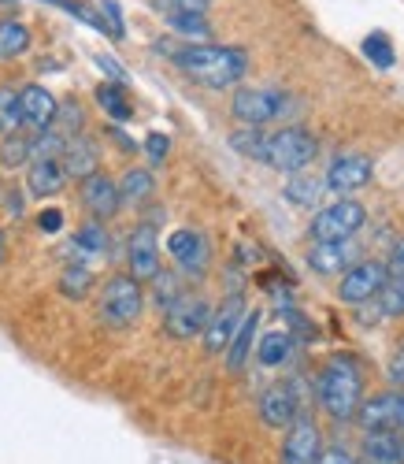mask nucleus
<instances>
[{"label":"nucleus","instance_id":"5701e85b","mask_svg":"<svg viewBox=\"0 0 404 464\" xmlns=\"http://www.w3.org/2000/svg\"><path fill=\"white\" fill-rule=\"evenodd\" d=\"M322 193H327V182L308 175V171H293L286 179V186H282V198H286L293 208H315Z\"/></svg>","mask_w":404,"mask_h":464},{"label":"nucleus","instance_id":"de8ad7c7","mask_svg":"<svg viewBox=\"0 0 404 464\" xmlns=\"http://www.w3.org/2000/svg\"><path fill=\"white\" fill-rule=\"evenodd\" d=\"M5 260H8V235L0 230V264H5Z\"/></svg>","mask_w":404,"mask_h":464},{"label":"nucleus","instance_id":"58836bf2","mask_svg":"<svg viewBox=\"0 0 404 464\" xmlns=\"http://www.w3.org/2000/svg\"><path fill=\"white\" fill-rule=\"evenodd\" d=\"M56 123L63 127V134H67V138L82 134V108H78V101H67V104L56 111Z\"/></svg>","mask_w":404,"mask_h":464},{"label":"nucleus","instance_id":"39448f33","mask_svg":"<svg viewBox=\"0 0 404 464\" xmlns=\"http://www.w3.org/2000/svg\"><path fill=\"white\" fill-rule=\"evenodd\" d=\"M290 108V97L278 93V90H260V86H245V90H234L230 97V115L241 127H267L274 120H282Z\"/></svg>","mask_w":404,"mask_h":464},{"label":"nucleus","instance_id":"c85d7f7f","mask_svg":"<svg viewBox=\"0 0 404 464\" xmlns=\"http://www.w3.org/2000/svg\"><path fill=\"white\" fill-rule=\"evenodd\" d=\"M230 149L237 152V157H249V160H264L267 152V134L264 127H241L230 134Z\"/></svg>","mask_w":404,"mask_h":464},{"label":"nucleus","instance_id":"f03ea898","mask_svg":"<svg viewBox=\"0 0 404 464\" xmlns=\"http://www.w3.org/2000/svg\"><path fill=\"white\" fill-rule=\"evenodd\" d=\"M315 394H319V405L327 409L338 423L352 420L360 401H363V375L356 368L352 357H334L327 368L319 372V382H315Z\"/></svg>","mask_w":404,"mask_h":464},{"label":"nucleus","instance_id":"412c9836","mask_svg":"<svg viewBox=\"0 0 404 464\" xmlns=\"http://www.w3.org/2000/svg\"><path fill=\"white\" fill-rule=\"evenodd\" d=\"M349 260H352L349 238L345 242H315L308 249V267L315 276H338L341 267H349Z\"/></svg>","mask_w":404,"mask_h":464},{"label":"nucleus","instance_id":"a19ab883","mask_svg":"<svg viewBox=\"0 0 404 464\" xmlns=\"http://www.w3.org/2000/svg\"><path fill=\"white\" fill-rule=\"evenodd\" d=\"M168 149H171L168 134H149V138H145V152H149V160H164V157H168Z\"/></svg>","mask_w":404,"mask_h":464},{"label":"nucleus","instance_id":"2f4dec72","mask_svg":"<svg viewBox=\"0 0 404 464\" xmlns=\"http://www.w3.org/2000/svg\"><path fill=\"white\" fill-rule=\"evenodd\" d=\"M23 130V108H19V90L0 86V134Z\"/></svg>","mask_w":404,"mask_h":464},{"label":"nucleus","instance_id":"ea45409f","mask_svg":"<svg viewBox=\"0 0 404 464\" xmlns=\"http://www.w3.org/2000/svg\"><path fill=\"white\" fill-rule=\"evenodd\" d=\"M386 264V276H393V279H404V238L400 242H393V249H390V260H382Z\"/></svg>","mask_w":404,"mask_h":464},{"label":"nucleus","instance_id":"423d86ee","mask_svg":"<svg viewBox=\"0 0 404 464\" xmlns=\"http://www.w3.org/2000/svg\"><path fill=\"white\" fill-rule=\"evenodd\" d=\"M363 219H368V208H363L360 201H352V198H341V201L319 208L312 216L308 235H312V242H345L363 227Z\"/></svg>","mask_w":404,"mask_h":464},{"label":"nucleus","instance_id":"6e6552de","mask_svg":"<svg viewBox=\"0 0 404 464\" xmlns=\"http://www.w3.org/2000/svg\"><path fill=\"white\" fill-rule=\"evenodd\" d=\"M382 283H386V264L382 260H360V264H349L345 267L338 297L345 304H368V301L379 297Z\"/></svg>","mask_w":404,"mask_h":464},{"label":"nucleus","instance_id":"c756f323","mask_svg":"<svg viewBox=\"0 0 404 464\" xmlns=\"http://www.w3.org/2000/svg\"><path fill=\"white\" fill-rule=\"evenodd\" d=\"M90 290H93V272H90L86 264L63 267V276H60V294H63V297L82 301V297H90Z\"/></svg>","mask_w":404,"mask_h":464},{"label":"nucleus","instance_id":"7ed1b4c3","mask_svg":"<svg viewBox=\"0 0 404 464\" xmlns=\"http://www.w3.org/2000/svg\"><path fill=\"white\" fill-rule=\"evenodd\" d=\"M319 157V138L304 127H282L274 134H267V152H264V164L274 171H304L312 160Z\"/></svg>","mask_w":404,"mask_h":464},{"label":"nucleus","instance_id":"2eb2a0df","mask_svg":"<svg viewBox=\"0 0 404 464\" xmlns=\"http://www.w3.org/2000/svg\"><path fill=\"white\" fill-rule=\"evenodd\" d=\"M82 205L90 208L93 219H101V223L111 219L119 208H123V201H119V186H115V179L104 175V171L86 175V179H82Z\"/></svg>","mask_w":404,"mask_h":464},{"label":"nucleus","instance_id":"b1692460","mask_svg":"<svg viewBox=\"0 0 404 464\" xmlns=\"http://www.w3.org/2000/svg\"><path fill=\"white\" fill-rule=\"evenodd\" d=\"M171 34L182 37V42H212V26H208V15H189V12H171L164 15Z\"/></svg>","mask_w":404,"mask_h":464},{"label":"nucleus","instance_id":"9b49d317","mask_svg":"<svg viewBox=\"0 0 404 464\" xmlns=\"http://www.w3.org/2000/svg\"><path fill=\"white\" fill-rule=\"evenodd\" d=\"M322 450V435L315 428L312 416H297L286 431V442H282V464H315Z\"/></svg>","mask_w":404,"mask_h":464},{"label":"nucleus","instance_id":"20e7f679","mask_svg":"<svg viewBox=\"0 0 404 464\" xmlns=\"http://www.w3.org/2000/svg\"><path fill=\"white\" fill-rule=\"evenodd\" d=\"M97 308L108 327H130L145 308V290L134 276H111L97 297Z\"/></svg>","mask_w":404,"mask_h":464},{"label":"nucleus","instance_id":"72a5a7b5","mask_svg":"<svg viewBox=\"0 0 404 464\" xmlns=\"http://www.w3.org/2000/svg\"><path fill=\"white\" fill-rule=\"evenodd\" d=\"M379 308H382V316H404V279H393L386 276L382 290H379Z\"/></svg>","mask_w":404,"mask_h":464},{"label":"nucleus","instance_id":"f704fd0d","mask_svg":"<svg viewBox=\"0 0 404 464\" xmlns=\"http://www.w3.org/2000/svg\"><path fill=\"white\" fill-rule=\"evenodd\" d=\"M363 56H368V60H375V67H393V42H390V37L386 34H368V37H363Z\"/></svg>","mask_w":404,"mask_h":464},{"label":"nucleus","instance_id":"473e14b6","mask_svg":"<svg viewBox=\"0 0 404 464\" xmlns=\"http://www.w3.org/2000/svg\"><path fill=\"white\" fill-rule=\"evenodd\" d=\"M74 246L82 249V253H104L108 249V230L101 219H90L78 227V235H74Z\"/></svg>","mask_w":404,"mask_h":464},{"label":"nucleus","instance_id":"aec40b11","mask_svg":"<svg viewBox=\"0 0 404 464\" xmlns=\"http://www.w3.org/2000/svg\"><path fill=\"white\" fill-rule=\"evenodd\" d=\"M256 327H260V313L253 308V313H245V320L237 324L230 345L223 350V357H226V372H241V368L249 364V357H253V342H256Z\"/></svg>","mask_w":404,"mask_h":464},{"label":"nucleus","instance_id":"37998d69","mask_svg":"<svg viewBox=\"0 0 404 464\" xmlns=\"http://www.w3.org/2000/svg\"><path fill=\"white\" fill-rule=\"evenodd\" d=\"M37 227H42L45 235H56V230L63 227V212L60 208H45L42 216H37Z\"/></svg>","mask_w":404,"mask_h":464},{"label":"nucleus","instance_id":"0eeeda50","mask_svg":"<svg viewBox=\"0 0 404 464\" xmlns=\"http://www.w3.org/2000/svg\"><path fill=\"white\" fill-rule=\"evenodd\" d=\"M208 316H212L208 301L200 297V294H186V290H182V294L164 308V331H168L171 338L186 342V338H197L200 331L208 327Z\"/></svg>","mask_w":404,"mask_h":464},{"label":"nucleus","instance_id":"ddd939ff","mask_svg":"<svg viewBox=\"0 0 404 464\" xmlns=\"http://www.w3.org/2000/svg\"><path fill=\"white\" fill-rule=\"evenodd\" d=\"M168 253L175 256V264L182 267L186 276H205L208 272V238L200 235V230H175L168 238Z\"/></svg>","mask_w":404,"mask_h":464},{"label":"nucleus","instance_id":"f257e3e1","mask_svg":"<svg viewBox=\"0 0 404 464\" xmlns=\"http://www.w3.org/2000/svg\"><path fill=\"white\" fill-rule=\"evenodd\" d=\"M171 63L178 71H186L193 82L200 86H208V90H230L237 86L241 79H245V71H249V53L245 49H234V45H212V42H189V45H159Z\"/></svg>","mask_w":404,"mask_h":464},{"label":"nucleus","instance_id":"e433bc0d","mask_svg":"<svg viewBox=\"0 0 404 464\" xmlns=\"http://www.w3.org/2000/svg\"><path fill=\"white\" fill-rule=\"evenodd\" d=\"M101 23H104V34L111 42H123L127 37V23H123V12H119L115 0H101Z\"/></svg>","mask_w":404,"mask_h":464},{"label":"nucleus","instance_id":"a878e982","mask_svg":"<svg viewBox=\"0 0 404 464\" xmlns=\"http://www.w3.org/2000/svg\"><path fill=\"white\" fill-rule=\"evenodd\" d=\"M260 364L264 368H278V364H286L293 357V338L286 331H271L260 338V350H256Z\"/></svg>","mask_w":404,"mask_h":464},{"label":"nucleus","instance_id":"f3484780","mask_svg":"<svg viewBox=\"0 0 404 464\" xmlns=\"http://www.w3.org/2000/svg\"><path fill=\"white\" fill-rule=\"evenodd\" d=\"M327 189H334V193H356V189H363L371 182V160L368 157H360V152H349V157H338L334 164H331V171H327Z\"/></svg>","mask_w":404,"mask_h":464},{"label":"nucleus","instance_id":"7c9ffc66","mask_svg":"<svg viewBox=\"0 0 404 464\" xmlns=\"http://www.w3.org/2000/svg\"><path fill=\"white\" fill-rule=\"evenodd\" d=\"M23 164H30V138L19 134V130L15 134H5V141H0V168L15 171Z\"/></svg>","mask_w":404,"mask_h":464},{"label":"nucleus","instance_id":"a18cd8bd","mask_svg":"<svg viewBox=\"0 0 404 464\" xmlns=\"http://www.w3.org/2000/svg\"><path fill=\"white\" fill-rule=\"evenodd\" d=\"M97 63H101V71H108L111 74V79H119V82H127V71L123 67H119L111 56H97Z\"/></svg>","mask_w":404,"mask_h":464},{"label":"nucleus","instance_id":"4468645a","mask_svg":"<svg viewBox=\"0 0 404 464\" xmlns=\"http://www.w3.org/2000/svg\"><path fill=\"white\" fill-rule=\"evenodd\" d=\"M19 108H23V127H30L34 134H42L49 127H56V111H60V101L45 90V86H23L19 90Z\"/></svg>","mask_w":404,"mask_h":464},{"label":"nucleus","instance_id":"f8f14e48","mask_svg":"<svg viewBox=\"0 0 404 464\" xmlns=\"http://www.w3.org/2000/svg\"><path fill=\"white\" fill-rule=\"evenodd\" d=\"M127 264H130V276L138 283H152L159 272V242H156V230L149 223H141L130 242H127Z\"/></svg>","mask_w":404,"mask_h":464},{"label":"nucleus","instance_id":"c03bdc74","mask_svg":"<svg viewBox=\"0 0 404 464\" xmlns=\"http://www.w3.org/2000/svg\"><path fill=\"white\" fill-rule=\"evenodd\" d=\"M386 375H390V382H397V386H404V345L393 353V361H390V368H386Z\"/></svg>","mask_w":404,"mask_h":464},{"label":"nucleus","instance_id":"dca6fc26","mask_svg":"<svg viewBox=\"0 0 404 464\" xmlns=\"http://www.w3.org/2000/svg\"><path fill=\"white\" fill-rule=\"evenodd\" d=\"M297 416H301V409H297V394L290 382H271L260 394V420L267 428H290Z\"/></svg>","mask_w":404,"mask_h":464},{"label":"nucleus","instance_id":"c9c22d12","mask_svg":"<svg viewBox=\"0 0 404 464\" xmlns=\"http://www.w3.org/2000/svg\"><path fill=\"white\" fill-rule=\"evenodd\" d=\"M178 294H182V283H178L171 272H164V267H159L156 279H152V301H156L159 308H168V304H171Z\"/></svg>","mask_w":404,"mask_h":464},{"label":"nucleus","instance_id":"49530a36","mask_svg":"<svg viewBox=\"0 0 404 464\" xmlns=\"http://www.w3.org/2000/svg\"><path fill=\"white\" fill-rule=\"evenodd\" d=\"M8 212H12V216H23V201H19V193H8Z\"/></svg>","mask_w":404,"mask_h":464},{"label":"nucleus","instance_id":"393cba45","mask_svg":"<svg viewBox=\"0 0 404 464\" xmlns=\"http://www.w3.org/2000/svg\"><path fill=\"white\" fill-rule=\"evenodd\" d=\"M115 186H119V201H123V205H141V201L152 198L156 179H152V171H145V168H130V171L123 175V182H115Z\"/></svg>","mask_w":404,"mask_h":464},{"label":"nucleus","instance_id":"4be33fe9","mask_svg":"<svg viewBox=\"0 0 404 464\" xmlns=\"http://www.w3.org/2000/svg\"><path fill=\"white\" fill-rule=\"evenodd\" d=\"M363 457L368 464H404V431H368Z\"/></svg>","mask_w":404,"mask_h":464},{"label":"nucleus","instance_id":"4c0bfd02","mask_svg":"<svg viewBox=\"0 0 404 464\" xmlns=\"http://www.w3.org/2000/svg\"><path fill=\"white\" fill-rule=\"evenodd\" d=\"M149 5H152L156 12H164V15H171V12H189V15H208V8H212V0H149Z\"/></svg>","mask_w":404,"mask_h":464},{"label":"nucleus","instance_id":"bb28decb","mask_svg":"<svg viewBox=\"0 0 404 464\" xmlns=\"http://www.w3.org/2000/svg\"><path fill=\"white\" fill-rule=\"evenodd\" d=\"M30 49V30L19 19H0V60H15Z\"/></svg>","mask_w":404,"mask_h":464},{"label":"nucleus","instance_id":"1a4fd4ad","mask_svg":"<svg viewBox=\"0 0 404 464\" xmlns=\"http://www.w3.org/2000/svg\"><path fill=\"white\" fill-rule=\"evenodd\" d=\"M352 420H360L363 431H404V391H386L371 401H360Z\"/></svg>","mask_w":404,"mask_h":464},{"label":"nucleus","instance_id":"6ab92c4d","mask_svg":"<svg viewBox=\"0 0 404 464\" xmlns=\"http://www.w3.org/2000/svg\"><path fill=\"white\" fill-rule=\"evenodd\" d=\"M67 186V171L60 160H30V175H26V193L30 198H56Z\"/></svg>","mask_w":404,"mask_h":464},{"label":"nucleus","instance_id":"79ce46f5","mask_svg":"<svg viewBox=\"0 0 404 464\" xmlns=\"http://www.w3.org/2000/svg\"><path fill=\"white\" fill-rule=\"evenodd\" d=\"M315 464H356V457L345 453L341 446H331V450H319V460Z\"/></svg>","mask_w":404,"mask_h":464},{"label":"nucleus","instance_id":"cd10ccee","mask_svg":"<svg viewBox=\"0 0 404 464\" xmlns=\"http://www.w3.org/2000/svg\"><path fill=\"white\" fill-rule=\"evenodd\" d=\"M97 104L111 115L115 123H130V115H134V108H130L123 86H115V82H101V86H97Z\"/></svg>","mask_w":404,"mask_h":464},{"label":"nucleus","instance_id":"9d476101","mask_svg":"<svg viewBox=\"0 0 404 464\" xmlns=\"http://www.w3.org/2000/svg\"><path fill=\"white\" fill-rule=\"evenodd\" d=\"M241 320H245V297H241V294H230V297L223 301L219 313L208 316V327L200 331V338H205V353H208V357H219V353L226 350Z\"/></svg>","mask_w":404,"mask_h":464},{"label":"nucleus","instance_id":"a211bd4d","mask_svg":"<svg viewBox=\"0 0 404 464\" xmlns=\"http://www.w3.org/2000/svg\"><path fill=\"white\" fill-rule=\"evenodd\" d=\"M97 160H101V152H97V141L86 138V134H74L67 138L63 152H60V164L67 171V179H86L97 171Z\"/></svg>","mask_w":404,"mask_h":464}]
</instances>
